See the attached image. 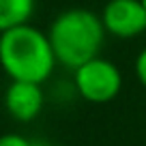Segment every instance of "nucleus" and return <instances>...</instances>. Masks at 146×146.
Instances as JSON below:
<instances>
[{"mask_svg": "<svg viewBox=\"0 0 146 146\" xmlns=\"http://www.w3.org/2000/svg\"><path fill=\"white\" fill-rule=\"evenodd\" d=\"M105 28L101 15L90 9L73 7L54 17L47 28L52 50L60 67L75 71L84 62L97 58L105 41Z\"/></svg>", "mask_w": 146, "mask_h": 146, "instance_id": "obj_2", "label": "nucleus"}, {"mask_svg": "<svg viewBox=\"0 0 146 146\" xmlns=\"http://www.w3.org/2000/svg\"><path fill=\"white\" fill-rule=\"evenodd\" d=\"M142 2H144V7H146V0H142Z\"/></svg>", "mask_w": 146, "mask_h": 146, "instance_id": "obj_9", "label": "nucleus"}, {"mask_svg": "<svg viewBox=\"0 0 146 146\" xmlns=\"http://www.w3.org/2000/svg\"><path fill=\"white\" fill-rule=\"evenodd\" d=\"M56 60L47 32L32 24L0 32V69L11 82H47L54 73Z\"/></svg>", "mask_w": 146, "mask_h": 146, "instance_id": "obj_1", "label": "nucleus"}, {"mask_svg": "<svg viewBox=\"0 0 146 146\" xmlns=\"http://www.w3.org/2000/svg\"><path fill=\"white\" fill-rule=\"evenodd\" d=\"M45 105V92L41 84L11 82L5 90V108L17 123H32Z\"/></svg>", "mask_w": 146, "mask_h": 146, "instance_id": "obj_5", "label": "nucleus"}, {"mask_svg": "<svg viewBox=\"0 0 146 146\" xmlns=\"http://www.w3.org/2000/svg\"><path fill=\"white\" fill-rule=\"evenodd\" d=\"M73 84L84 101L101 105L118 97L123 88V73L112 60L97 56L73 71Z\"/></svg>", "mask_w": 146, "mask_h": 146, "instance_id": "obj_3", "label": "nucleus"}, {"mask_svg": "<svg viewBox=\"0 0 146 146\" xmlns=\"http://www.w3.org/2000/svg\"><path fill=\"white\" fill-rule=\"evenodd\" d=\"M36 0H0V32L30 24Z\"/></svg>", "mask_w": 146, "mask_h": 146, "instance_id": "obj_6", "label": "nucleus"}, {"mask_svg": "<svg viewBox=\"0 0 146 146\" xmlns=\"http://www.w3.org/2000/svg\"><path fill=\"white\" fill-rule=\"evenodd\" d=\"M133 71H135V78L142 86L146 88V47L135 56V62H133Z\"/></svg>", "mask_w": 146, "mask_h": 146, "instance_id": "obj_8", "label": "nucleus"}, {"mask_svg": "<svg viewBox=\"0 0 146 146\" xmlns=\"http://www.w3.org/2000/svg\"><path fill=\"white\" fill-rule=\"evenodd\" d=\"M0 146H36V144L22 133H5V135H0Z\"/></svg>", "mask_w": 146, "mask_h": 146, "instance_id": "obj_7", "label": "nucleus"}, {"mask_svg": "<svg viewBox=\"0 0 146 146\" xmlns=\"http://www.w3.org/2000/svg\"><path fill=\"white\" fill-rule=\"evenodd\" d=\"M101 22L105 32L116 39H135L146 32V7L142 0H108Z\"/></svg>", "mask_w": 146, "mask_h": 146, "instance_id": "obj_4", "label": "nucleus"}]
</instances>
